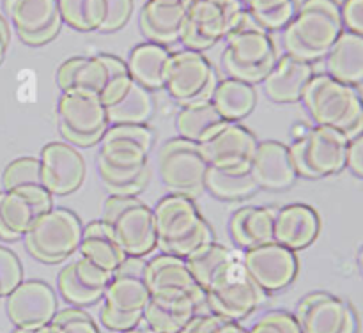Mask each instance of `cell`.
Here are the masks:
<instances>
[{"label":"cell","instance_id":"24","mask_svg":"<svg viewBox=\"0 0 363 333\" xmlns=\"http://www.w3.org/2000/svg\"><path fill=\"white\" fill-rule=\"evenodd\" d=\"M319 230L321 218L312 205L294 202L277 209L275 243L293 252L303 250L314 243Z\"/></svg>","mask_w":363,"mask_h":333},{"label":"cell","instance_id":"37","mask_svg":"<svg viewBox=\"0 0 363 333\" xmlns=\"http://www.w3.org/2000/svg\"><path fill=\"white\" fill-rule=\"evenodd\" d=\"M238 252L230 250V248L218 244L216 241L206 244V247L199 248L197 252L186 257L188 269H190L191 276L195 278V282L202 287V289H208L209 283L215 280V276L229 264L233 259L238 257Z\"/></svg>","mask_w":363,"mask_h":333},{"label":"cell","instance_id":"6","mask_svg":"<svg viewBox=\"0 0 363 333\" xmlns=\"http://www.w3.org/2000/svg\"><path fill=\"white\" fill-rule=\"evenodd\" d=\"M80 218L67 208H55L35 218L23 236L25 248L35 261L43 264H59L77 254L80 247Z\"/></svg>","mask_w":363,"mask_h":333},{"label":"cell","instance_id":"52","mask_svg":"<svg viewBox=\"0 0 363 333\" xmlns=\"http://www.w3.org/2000/svg\"><path fill=\"white\" fill-rule=\"evenodd\" d=\"M220 333H248V329H245L240 322L227 321L225 324H223V328L220 329Z\"/></svg>","mask_w":363,"mask_h":333},{"label":"cell","instance_id":"25","mask_svg":"<svg viewBox=\"0 0 363 333\" xmlns=\"http://www.w3.org/2000/svg\"><path fill=\"white\" fill-rule=\"evenodd\" d=\"M144 280L155 298L181 296L202 289L191 276L186 261L170 254H160L147 261Z\"/></svg>","mask_w":363,"mask_h":333},{"label":"cell","instance_id":"44","mask_svg":"<svg viewBox=\"0 0 363 333\" xmlns=\"http://www.w3.org/2000/svg\"><path fill=\"white\" fill-rule=\"evenodd\" d=\"M50 324L55 326L57 333H99L94 319L80 307H67L57 312Z\"/></svg>","mask_w":363,"mask_h":333},{"label":"cell","instance_id":"43","mask_svg":"<svg viewBox=\"0 0 363 333\" xmlns=\"http://www.w3.org/2000/svg\"><path fill=\"white\" fill-rule=\"evenodd\" d=\"M133 0H98V32H117L130 21Z\"/></svg>","mask_w":363,"mask_h":333},{"label":"cell","instance_id":"29","mask_svg":"<svg viewBox=\"0 0 363 333\" xmlns=\"http://www.w3.org/2000/svg\"><path fill=\"white\" fill-rule=\"evenodd\" d=\"M326 74L347 85L363 84V38L342 30L325 57Z\"/></svg>","mask_w":363,"mask_h":333},{"label":"cell","instance_id":"4","mask_svg":"<svg viewBox=\"0 0 363 333\" xmlns=\"http://www.w3.org/2000/svg\"><path fill=\"white\" fill-rule=\"evenodd\" d=\"M279 59V52L269 32H266L245 11L240 23L225 38L222 69L227 78L245 84H262Z\"/></svg>","mask_w":363,"mask_h":333},{"label":"cell","instance_id":"39","mask_svg":"<svg viewBox=\"0 0 363 333\" xmlns=\"http://www.w3.org/2000/svg\"><path fill=\"white\" fill-rule=\"evenodd\" d=\"M99 177H101V184L110 195H117V197H138V193L145 190L149 179H151V163L144 166V169L137 170V172H112L106 166L98 165Z\"/></svg>","mask_w":363,"mask_h":333},{"label":"cell","instance_id":"10","mask_svg":"<svg viewBox=\"0 0 363 333\" xmlns=\"http://www.w3.org/2000/svg\"><path fill=\"white\" fill-rule=\"evenodd\" d=\"M243 14L241 0H195L186 7L179 43L188 50L206 52L225 39Z\"/></svg>","mask_w":363,"mask_h":333},{"label":"cell","instance_id":"26","mask_svg":"<svg viewBox=\"0 0 363 333\" xmlns=\"http://www.w3.org/2000/svg\"><path fill=\"white\" fill-rule=\"evenodd\" d=\"M186 7L170 0H147L138 14V27L149 43L170 46L179 43Z\"/></svg>","mask_w":363,"mask_h":333},{"label":"cell","instance_id":"28","mask_svg":"<svg viewBox=\"0 0 363 333\" xmlns=\"http://www.w3.org/2000/svg\"><path fill=\"white\" fill-rule=\"evenodd\" d=\"M149 298H151V293H149L144 276L116 271L108 286L105 287L101 308L113 314H121L123 317L140 324Z\"/></svg>","mask_w":363,"mask_h":333},{"label":"cell","instance_id":"7","mask_svg":"<svg viewBox=\"0 0 363 333\" xmlns=\"http://www.w3.org/2000/svg\"><path fill=\"white\" fill-rule=\"evenodd\" d=\"M204 293L209 312L234 322L247 319L252 312L264 305L268 298L247 273L241 262V254L215 276Z\"/></svg>","mask_w":363,"mask_h":333},{"label":"cell","instance_id":"38","mask_svg":"<svg viewBox=\"0 0 363 333\" xmlns=\"http://www.w3.org/2000/svg\"><path fill=\"white\" fill-rule=\"evenodd\" d=\"M245 11L266 32L284 30L298 11L296 0H241Z\"/></svg>","mask_w":363,"mask_h":333},{"label":"cell","instance_id":"34","mask_svg":"<svg viewBox=\"0 0 363 333\" xmlns=\"http://www.w3.org/2000/svg\"><path fill=\"white\" fill-rule=\"evenodd\" d=\"M39 215L38 208L20 191H0V239L16 241L27 234Z\"/></svg>","mask_w":363,"mask_h":333},{"label":"cell","instance_id":"8","mask_svg":"<svg viewBox=\"0 0 363 333\" xmlns=\"http://www.w3.org/2000/svg\"><path fill=\"white\" fill-rule=\"evenodd\" d=\"M101 220L108 223L124 254L144 257L156 248V225L152 208L138 197L108 195L103 204Z\"/></svg>","mask_w":363,"mask_h":333},{"label":"cell","instance_id":"54","mask_svg":"<svg viewBox=\"0 0 363 333\" xmlns=\"http://www.w3.org/2000/svg\"><path fill=\"white\" fill-rule=\"evenodd\" d=\"M121 333H152V332L149 328H140V326H137V328L128 329V332H121Z\"/></svg>","mask_w":363,"mask_h":333},{"label":"cell","instance_id":"27","mask_svg":"<svg viewBox=\"0 0 363 333\" xmlns=\"http://www.w3.org/2000/svg\"><path fill=\"white\" fill-rule=\"evenodd\" d=\"M273 205H247L230 216L229 234L240 250L261 247L275 241V216Z\"/></svg>","mask_w":363,"mask_h":333},{"label":"cell","instance_id":"55","mask_svg":"<svg viewBox=\"0 0 363 333\" xmlns=\"http://www.w3.org/2000/svg\"><path fill=\"white\" fill-rule=\"evenodd\" d=\"M358 264H360V269L363 273V248L360 250V254H358Z\"/></svg>","mask_w":363,"mask_h":333},{"label":"cell","instance_id":"30","mask_svg":"<svg viewBox=\"0 0 363 333\" xmlns=\"http://www.w3.org/2000/svg\"><path fill=\"white\" fill-rule=\"evenodd\" d=\"M172 52L169 46L156 43H140L130 52L126 60L131 80L147 91H160L165 87V73Z\"/></svg>","mask_w":363,"mask_h":333},{"label":"cell","instance_id":"21","mask_svg":"<svg viewBox=\"0 0 363 333\" xmlns=\"http://www.w3.org/2000/svg\"><path fill=\"white\" fill-rule=\"evenodd\" d=\"M57 126L78 135H103L108 119L98 96L71 91L62 92L57 101Z\"/></svg>","mask_w":363,"mask_h":333},{"label":"cell","instance_id":"51","mask_svg":"<svg viewBox=\"0 0 363 333\" xmlns=\"http://www.w3.org/2000/svg\"><path fill=\"white\" fill-rule=\"evenodd\" d=\"M9 39H11L9 21L0 14V64H2L4 57H6L7 48H9Z\"/></svg>","mask_w":363,"mask_h":333},{"label":"cell","instance_id":"13","mask_svg":"<svg viewBox=\"0 0 363 333\" xmlns=\"http://www.w3.org/2000/svg\"><path fill=\"white\" fill-rule=\"evenodd\" d=\"M126 73V60L112 53H96L66 59L57 69L55 80L62 92L78 91L99 98L117 77Z\"/></svg>","mask_w":363,"mask_h":333},{"label":"cell","instance_id":"23","mask_svg":"<svg viewBox=\"0 0 363 333\" xmlns=\"http://www.w3.org/2000/svg\"><path fill=\"white\" fill-rule=\"evenodd\" d=\"M314 74V67L311 62L284 53V55H279L273 69L262 81V87L273 103H280V105L298 103L303 98L305 89L308 87Z\"/></svg>","mask_w":363,"mask_h":333},{"label":"cell","instance_id":"33","mask_svg":"<svg viewBox=\"0 0 363 333\" xmlns=\"http://www.w3.org/2000/svg\"><path fill=\"white\" fill-rule=\"evenodd\" d=\"M211 103L227 123H240L254 112L257 105V92L254 85L234 78H223L216 84Z\"/></svg>","mask_w":363,"mask_h":333},{"label":"cell","instance_id":"49","mask_svg":"<svg viewBox=\"0 0 363 333\" xmlns=\"http://www.w3.org/2000/svg\"><path fill=\"white\" fill-rule=\"evenodd\" d=\"M344 30L354 32L363 38V0H344L340 4Z\"/></svg>","mask_w":363,"mask_h":333},{"label":"cell","instance_id":"32","mask_svg":"<svg viewBox=\"0 0 363 333\" xmlns=\"http://www.w3.org/2000/svg\"><path fill=\"white\" fill-rule=\"evenodd\" d=\"M227 124L229 123L220 115L211 101L181 106L176 117V130L179 137L195 142V144H206L215 135H218Z\"/></svg>","mask_w":363,"mask_h":333},{"label":"cell","instance_id":"15","mask_svg":"<svg viewBox=\"0 0 363 333\" xmlns=\"http://www.w3.org/2000/svg\"><path fill=\"white\" fill-rule=\"evenodd\" d=\"M301 333H357L358 317L353 307L335 294L308 293L294 310Z\"/></svg>","mask_w":363,"mask_h":333},{"label":"cell","instance_id":"5","mask_svg":"<svg viewBox=\"0 0 363 333\" xmlns=\"http://www.w3.org/2000/svg\"><path fill=\"white\" fill-rule=\"evenodd\" d=\"M347 147L346 135L328 126L308 128L287 145L298 177L305 179H323L346 169Z\"/></svg>","mask_w":363,"mask_h":333},{"label":"cell","instance_id":"17","mask_svg":"<svg viewBox=\"0 0 363 333\" xmlns=\"http://www.w3.org/2000/svg\"><path fill=\"white\" fill-rule=\"evenodd\" d=\"M6 312L16 328L38 329L50 324L57 314V296L43 280H23L7 294Z\"/></svg>","mask_w":363,"mask_h":333},{"label":"cell","instance_id":"36","mask_svg":"<svg viewBox=\"0 0 363 333\" xmlns=\"http://www.w3.org/2000/svg\"><path fill=\"white\" fill-rule=\"evenodd\" d=\"M204 190L223 202H240L254 197L259 191L250 169H216L209 166L206 172Z\"/></svg>","mask_w":363,"mask_h":333},{"label":"cell","instance_id":"20","mask_svg":"<svg viewBox=\"0 0 363 333\" xmlns=\"http://www.w3.org/2000/svg\"><path fill=\"white\" fill-rule=\"evenodd\" d=\"M257 138L240 123H229L218 135L201 144L206 162L216 169H250Z\"/></svg>","mask_w":363,"mask_h":333},{"label":"cell","instance_id":"31","mask_svg":"<svg viewBox=\"0 0 363 333\" xmlns=\"http://www.w3.org/2000/svg\"><path fill=\"white\" fill-rule=\"evenodd\" d=\"M78 255L110 273H116L128 257L113 236V230L103 220H96L84 227Z\"/></svg>","mask_w":363,"mask_h":333},{"label":"cell","instance_id":"48","mask_svg":"<svg viewBox=\"0 0 363 333\" xmlns=\"http://www.w3.org/2000/svg\"><path fill=\"white\" fill-rule=\"evenodd\" d=\"M227 321L229 319H223L222 315H216L213 312H202L191 317L179 333H220Z\"/></svg>","mask_w":363,"mask_h":333},{"label":"cell","instance_id":"46","mask_svg":"<svg viewBox=\"0 0 363 333\" xmlns=\"http://www.w3.org/2000/svg\"><path fill=\"white\" fill-rule=\"evenodd\" d=\"M21 282H23V268L20 259L13 250L0 244V298L13 293Z\"/></svg>","mask_w":363,"mask_h":333},{"label":"cell","instance_id":"11","mask_svg":"<svg viewBox=\"0 0 363 333\" xmlns=\"http://www.w3.org/2000/svg\"><path fill=\"white\" fill-rule=\"evenodd\" d=\"M155 137L149 124H112L99 140L96 163L112 172H137L149 163Z\"/></svg>","mask_w":363,"mask_h":333},{"label":"cell","instance_id":"53","mask_svg":"<svg viewBox=\"0 0 363 333\" xmlns=\"http://www.w3.org/2000/svg\"><path fill=\"white\" fill-rule=\"evenodd\" d=\"M32 333H57V329H55V326L46 324V326H41V328H38V329H32Z\"/></svg>","mask_w":363,"mask_h":333},{"label":"cell","instance_id":"45","mask_svg":"<svg viewBox=\"0 0 363 333\" xmlns=\"http://www.w3.org/2000/svg\"><path fill=\"white\" fill-rule=\"evenodd\" d=\"M248 333H301V328L291 312L268 310L257 317Z\"/></svg>","mask_w":363,"mask_h":333},{"label":"cell","instance_id":"14","mask_svg":"<svg viewBox=\"0 0 363 333\" xmlns=\"http://www.w3.org/2000/svg\"><path fill=\"white\" fill-rule=\"evenodd\" d=\"M2 6L7 21L28 46L53 41L64 25L57 0H2Z\"/></svg>","mask_w":363,"mask_h":333},{"label":"cell","instance_id":"1","mask_svg":"<svg viewBox=\"0 0 363 333\" xmlns=\"http://www.w3.org/2000/svg\"><path fill=\"white\" fill-rule=\"evenodd\" d=\"M344 30L337 0H303L293 21L284 28L282 45L287 55L314 64L325 59Z\"/></svg>","mask_w":363,"mask_h":333},{"label":"cell","instance_id":"9","mask_svg":"<svg viewBox=\"0 0 363 333\" xmlns=\"http://www.w3.org/2000/svg\"><path fill=\"white\" fill-rule=\"evenodd\" d=\"M158 176L169 193L197 198L204 193L206 172L209 163L206 162L201 144L176 137L167 140L156 156Z\"/></svg>","mask_w":363,"mask_h":333},{"label":"cell","instance_id":"42","mask_svg":"<svg viewBox=\"0 0 363 333\" xmlns=\"http://www.w3.org/2000/svg\"><path fill=\"white\" fill-rule=\"evenodd\" d=\"M62 23L74 30H98V0H57Z\"/></svg>","mask_w":363,"mask_h":333},{"label":"cell","instance_id":"2","mask_svg":"<svg viewBox=\"0 0 363 333\" xmlns=\"http://www.w3.org/2000/svg\"><path fill=\"white\" fill-rule=\"evenodd\" d=\"M156 247L163 254L186 259L199 248L215 241V232L199 211L195 198L167 193L152 208Z\"/></svg>","mask_w":363,"mask_h":333},{"label":"cell","instance_id":"12","mask_svg":"<svg viewBox=\"0 0 363 333\" xmlns=\"http://www.w3.org/2000/svg\"><path fill=\"white\" fill-rule=\"evenodd\" d=\"M218 77L208 57L195 50H177L170 55L165 73V91L179 106L211 101Z\"/></svg>","mask_w":363,"mask_h":333},{"label":"cell","instance_id":"57","mask_svg":"<svg viewBox=\"0 0 363 333\" xmlns=\"http://www.w3.org/2000/svg\"><path fill=\"white\" fill-rule=\"evenodd\" d=\"M191 2H195V0H183V6H184V7H188V6H190Z\"/></svg>","mask_w":363,"mask_h":333},{"label":"cell","instance_id":"40","mask_svg":"<svg viewBox=\"0 0 363 333\" xmlns=\"http://www.w3.org/2000/svg\"><path fill=\"white\" fill-rule=\"evenodd\" d=\"M2 186L6 191H23L30 188L45 186L41 177V162L39 158L23 156V158L13 159L4 169Z\"/></svg>","mask_w":363,"mask_h":333},{"label":"cell","instance_id":"19","mask_svg":"<svg viewBox=\"0 0 363 333\" xmlns=\"http://www.w3.org/2000/svg\"><path fill=\"white\" fill-rule=\"evenodd\" d=\"M209 312L204 289L172 298H149L142 321L152 333H179L191 317Z\"/></svg>","mask_w":363,"mask_h":333},{"label":"cell","instance_id":"3","mask_svg":"<svg viewBox=\"0 0 363 333\" xmlns=\"http://www.w3.org/2000/svg\"><path fill=\"white\" fill-rule=\"evenodd\" d=\"M301 103L314 126L335 128L347 140L363 133V98L353 85L342 84L326 73L314 74Z\"/></svg>","mask_w":363,"mask_h":333},{"label":"cell","instance_id":"41","mask_svg":"<svg viewBox=\"0 0 363 333\" xmlns=\"http://www.w3.org/2000/svg\"><path fill=\"white\" fill-rule=\"evenodd\" d=\"M57 289L60 296L73 307H89V305L98 303L103 300V293H105V290H96L84 286L74 273L73 261L67 262L57 275Z\"/></svg>","mask_w":363,"mask_h":333},{"label":"cell","instance_id":"16","mask_svg":"<svg viewBox=\"0 0 363 333\" xmlns=\"http://www.w3.org/2000/svg\"><path fill=\"white\" fill-rule=\"evenodd\" d=\"M241 262L250 278L266 294L280 293L289 287L298 275L296 252L275 241L243 252Z\"/></svg>","mask_w":363,"mask_h":333},{"label":"cell","instance_id":"35","mask_svg":"<svg viewBox=\"0 0 363 333\" xmlns=\"http://www.w3.org/2000/svg\"><path fill=\"white\" fill-rule=\"evenodd\" d=\"M108 126L112 124H149L156 112L152 92L131 81L130 87L112 103L105 106Z\"/></svg>","mask_w":363,"mask_h":333},{"label":"cell","instance_id":"50","mask_svg":"<svg viewBox=\"0 0 363 333\" xmlns=\"http://www.w3.org/2000/svg\"><path fill=\"white\" fill-rule=\"evenodd\" d=\"M346 166L354 174V176L363 179V133L358 135L353 140H350Z\"/></svg>","mask_w":363,"mask_h":333},{"label":"cell","instance_id":"22","mask_svg":"<svg viewBox=\"0 0 363 333\" xmlns=\"http://www.w3.org/2000/svg\"><path fill=\"white\" fill-rule=\"evenodd\" d=\"M250 172L259 190L268 191L287 190L298 179L289 149L277 140L259 142L250 163Z\"/></svg>","mask_w":363,"mask_h":333},{"label":"cell","instance_id":"18","mask_svg":"<svg viewBox=\"0 0 363 333\" xmlns=\"http://www.w3.org/2000/svg\"><path fill=\"white\" fill-rule=\"evenodd\" d=\"M43 184L53 197L74 193L85 179V159L66 142H50L39 152Z\"/></svg>","mask_w":363,"mask_h":333},{"label":"cell","instance_id":"47","mask_svg":"<svg viewBox=\"0 0 363 333\" xmlns=\"http://www.w3.org/2000/svg\"><path fill=\"white\" fill-rule=\"evenodd\" d=\"M73 266H74V273H77L78 280H80L84 286L91 287V289H96V290H105V287L108 286L110 280H112L113 276V273L99 268V266H96L94 262L82 257V255H78V257L74 259Z\"/></svg>","mask_w":363,"mask_h":333},{"label":"cell","instance_id":"56","mask_svg":"<svg viewBox=\"0 0 363 333\" xmlns=\"http://www.w3.org/2000/svg\"><path fill=\"white\" fill-rule=\"evenodd\" d=\"M13 333H32V329H25V328H16Z\"/></svg>","mask_w":363,"mask_h":333}]
</instances>
